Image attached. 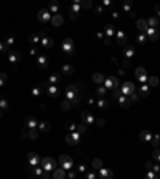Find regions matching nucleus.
Listing matches in <instances>:
<instances>
[{
	"label": "nucleus",
	"mask_w": 160,
	"mask_h": 179,
	"mask_svg": "<svg viewBox=\"0 0 160 179\" xmlns=\"http://www.w3.org/2000/svg\"><path fill=\"white\" fill-rule=\"evenodd\" d=\"M40 165H42L43 171H55V166H56V162L53 159H50V157H45V159L40 162Z\"/></svg>",
	"instance_id": "obj_1"
},
{
	"label": "nucleus",
	"mask_w": 160,
	"mask_h": 179,
	"mask_svg": "<svg viewBox=\"0 0 160 179\" xmlns=\"http://www.w3.org/2000/svg\"><path fill=\"white\" fill-rule=\"evenodd\" d=\"M120 91H122V94L123 96H131L133 93H135V85H133L131 82H125L122 85V88H120Z\"/></svg>",
	"instance_id": "obj_2"
},
{
	"label": "nucleus",
	"mask_w": 160,
	"mask_h": 179,
	"mask_svg": "<svg viewBox=\"0 0 160 179\" xmlns=\"http://www.w3.org/2000/svg\"><path fill=\"white\" fill-rule=\"evenodd\" d=\"M59 163H61V168L66 169V171H67V169H70V168H72V165H74L72 159H70L69 155H61V157H59Z\"/></svg>",
	"instance_id": "obj_3"
},
{
	"label": "nucleus",
	"mask_w": 160,
	"mask_h": 179,
	"mask_svg": "<svg viewBox=\"0 0 160 179\" xmlns=\"http://www.w3.org/2000/svg\"><path fill=\"white\" fill-rule=\"evenodd\" d=\"M104 85H106V90L117 88V86H118V80H117V77H109V79H104Z\"/></svg>",
	"instance_id": "obj_4"
},
{
	"label": "nucleus",
	"mask_w": 160,
	"mask_h": 179,
	"mask_svg": "<svg viewBox=\"0 0 160 179\" xmlns=\"http://www.w3.org/2000/svg\"><path fill=\"white\" fill-rule=\"evenodd\" d=\"M66 141H67V144H70V146H75L77 142L80 141V134L77 133V131H75V133H69V134L66 136Z\"/></svg>",
	"instance_id": "obj_5"
},
{
	"label": "nucleus",
	"mask_w": 160,
	"mask_h": 179,
	"mask_svg": "<svg viewBox=\"0 0 160 179\" xmlns=\"http://www.w3.org/2000/svg\"><path fill=\"white\" fill-rule=\"evenodd\" d=\"M135 75L138 77V80L139 82H146L147 79H149V77H147V74H146V69H144V67H138V69L135 70Z\"/></svg>",
	"instance_id": "obj_6"
},
{
	"label": "nucleus",
	"mask_w": 160,
	"mask_h": 179,
	"mask_svg": "<svg viewBox=\"0 0 160 179\" xmlns=\"http://www.w3.org/2000/svg\"><path fill=\"white\" fill-rule=\"evenodd\" d=\"M37 18H38V21H42V23H48V21L51 19V14H50L48 10H40Z\"/></svg>",
	"instance_id": "obj_7"
},
{
	"label": "nucleus",
	"mask_w": 160,
	"mask_h": 179,
	"mask_svg": "<svg viewBox=\"0 0 160 179\" xmlns=\"http://www.w3.org/2000/svg\"><path fill=\"white\" fill-rule=\"evenodd\" d=\"M63 51H66V53H72L74 51V42H72V38H64V42H63Z\"/></svg>",
	"instance_id": "obj_8"
},
{
	"label": "nucleus",
	"mask_w": 160,
	"mask_h": 179,
	"mask_svg": "<svg viewBox=\"0 0 160 179\" xmlns=\"http://www.w3.org/2000/svg\"><path fill=\"white\" fill-rule=\"evenodd\" d=\"M27 160H29V163H31V166H38L40 162H42V160L38 159V155L34 154V152H31V154L27 155Z\"/></svg>",
	"instance_id": "obj_9"
},
{
	"label": "nucleus",
	"mask_w": 160,
	"mask_h": 179,
	"mask_svg": "<svg viewBox=\"0 0 160 179\" xmlns=\"http://www.w3.org/2000/svg\"><path fill=\"white\" fill-rule=\"evenodd\" d=\"M136 27L141 31V34H144V32L149 29V24H147L146 19H138V21H136Z\"/></svg>",
	"instance_id": "obj_10"
},
{
	"label": "nucleus",
	"mask_w": 160,
	"mask_h": 179,
	"mask_svg": "<svg viewBox=\"0 0 160 179\" xmlns=\"http://www.w3.org/2000/svg\"><path fill=\"white\" fill-rule=\"evenodd\" d=\"M146 37H147V38H150L152 42H155L157 38H159V32H157L154 27H149V29L146 31Z\"/></svg>",
	"instance_id": "obj_11"
},
{
	"label": "nucleus",
	"mask_w": 160,
	"mask_h": 179,
	"mask_svg": "<svg viewBox=\"0 0 160 179\" xmlns=\"http://www.w3.org/2000/svg\"><path fill=\"white\" fill-rule=\"evenodd\" d=\"M82 118H83V122H85V125H91L94 122V118H93V115L88 112V110H83L82 112Z\"/></svg>",
	"instance_id": "obj_12"
},
{
	"label": "nucleus",
	"mask_w": 160,
	"mask_h": 179,
	"mask_svg": "<svg viewBox=\"0 0 160 179\" xmlns=\"http://www.w3.org/2000/svg\"><path fill=\"white\" fill-rule=\"evenodd\" d=\"M53 178L55 179H66V169L56 168L55 171H53Z\"/></svg>",
	"instance_id": "obj_13"
},
{
	"label": "nucleus",
	"mask_w": 160,
	"mask_h": 179,
	"mask_svg": "<svg viewBox=\"0 0 160 179\" xmlns=\"http://www.w3.org/2000/svg\"><path fill=\"white\" fill-rule=\"evenodd\" d=\"M8 56H10V61L13 62V67L16 69V62L19 61V59H21L19 53H18V51H10V55H8Z\"/></svg>",
	"instance_id": "obj_14"
},
{
	"label": "nucleus",
	"mask_w": 160,
	"mask_h": 179,
	"mask_svg": "<svg viewBox=\"0 0 160 179\" xmlns=\"http://www.w3.org/2000/svg\"><path fill=\"white\" fill-rule=\"evenodd\" d=\"M37 66L40 67V69H45L46 66H48V59H46V56H38L37 58Z\"/></svg>",
	"instance_id": "obj_15"
},
{
	"label": "nucleus",
	"mask_w": 160,
	"mask_h": 179,
	"mask_svg": "<svg viewBox=\"0 0 160 179\" xmlns=\"http://www.w3.org/2000/svg\"><path fill=\"white\" fill-rule=\"evenodd\" d=\"M99 176H101V179H112V171L111 169H106V168H101L99 169Z\"/></svg>",
	"instance_id": "obj_16"
},
{
	"label": "nucleus",
	"mask_w": 160,
	"mask_h": 179,
	"mask_svg": "<svg viewBox=\"0 0 160 179\" xmlns=\"http://www.w3.org/2000/svg\"><path fill=\"white\" fill-rule=\"evenodd\" d=\"M63 21H64V18L61 16V14H55V16L51 18V24L56 26V27H59V26L63 24Z\"/></svg>",
	"instance_id": "obj_17"
},
{
	"label": "nucleus",
	"mask_w": 160,
	"mask_h": 179,
	"mask_svg": "<svg viewBox=\"0 0 160 179\" xmlns=\"http://www.w3.org/2000/svg\"><path fill=\"white\" fill-rule=\"evenodd\" d=\"M26 126H27L29 130H32V128H37L38 123H37V120H35L34 117H29V118H26Z\"/></svg>",
	"instance_id": "obj_18"
},
{
	"label": "nucleus",
	"mask_w": 160,
	"mask_h": 179,
	"mask_svg": "<svg viewBox=\"0 0 160 179\" xmlns=\"http://www.w3.org/2000/svg\"><path fill=\"white\" fill-rule=\"evenodd\" d=\"M117 43H118V45H125V43H126V35L123 34L122 31L117 32Z\"/></svg>",
	"instance_id": "obj_19"
},
{
	"label": "nucleus",
	"mask_w": 160,
	"mask_h": 179,
	"mask_svg": "<svg viewBox=\"0 0 160 179\" xmlns=\"http://www.w3.org/2000/svg\"><path fill=\"white\" fill-rule=\"evenodd\" d=\"M139 139L141 141H152V133L150 131H143V133L139 134Z\"/></svg>",
	"instance_id": "obj_20"
},
{
	"label": "nucleus",
	"mask_w": 160,
	"mask_h": 179,
	"mask_svg": "<svg viewBox=\"0 0 160 179\" xmlns=\"http://www.w3.org/2000/svg\"><path fill=\"white\" fill-rule=\"evenodd\" d=\"M104 32H106V35H107V38L112 37V35H114V32H115L114 24H107V26H106V29H104Z\"/></svg>",
	"instance_id": "obj_21"
},
{
	"label": "nucleus",
	"mask_w": 160,
	"mask_h": 179,
	"mask_svg": "<svg viewBox=\"0 0 160 179\" xmlns=\"http://www.w3.org/2000/svg\"><path fill=\"white\" fill-rule=\"evenodd\" d=\"M46 91H48V94L51 98H55V96H58V94H59V90L56 88V86H48V88H46Z\"/></svg>",
	"instance_id": "obj_22"
},
{
	"label": "nucleus",
	"mask_w": 160,
	"mask_h": 179,
	"mask_svg": "<svg viewBox=\"0 0 160 179\" xmlns=\"http://www.w3.org/2000/svg\"><path fill=\"white\" fill-rule=\"evenodd\" d=\"M93 82L94 83H103V82H104V75H103V74H99V72L93 74Z\"/></svg>",
	"instance_id": "obj_23"
},
{
	"label": "nucleus",
	"mask_w": 160,
	"mask_h": 179,
	"mask_svg": "<svg viewBox=\"0 0 160 179\" xmlns=\"http://www.w3.org/2000/svg\"><path fill=\"white\" fill-rule=\"evenodd\" d=\"M118 102H120V106H122V107H128L130 106V99L126 96H123V94L118 98Z\"/></svg>",
	"instance_id": "obj_24"
},
{
	"label": "nucleus",
	"mask_w": 160,
	"mask_h": 179,
	"mask_svg": "<svg viewBox=\"0 0 160 179\" xmlns=\"http://www.w3.org/2000/svg\"><path fill=\"white\" fill-rule=\"evenodd\" d=\"M42 45L45 46V48H51V46H53V40H51V38H48V37H45V38H42Z\"/></svg>",
	"instance_id": "obj_25"
},
{
	"label": "nucleus",
	"mask_w": 160,
	"mask_h": 179,
	"mask_svg": "<svg viewBox=\"0 0 160 179\" xmlns=\"http://www.w3.org/2000/svg\"><path fill=\"white\" fill-rule=\"evenodd\" d=\"M63 74H66V75H70V74H74V67L69 64L63 66Z\"/></svg>",
	"instance_id": "obj_26"
},
{
	"label": "nucleus",
	"mask_w": 160,
	"mask_h": 179,
	"mask_svg": "<svg viewBox=\"0 0 160 179\" xmlns=\"http://www.w3.org/2000/svg\"><path fill=\"white\" fill-rule=\"evenodd\" d=\"M38 130L48 131L50 130V123H48V122H40V123H38Z\"/></svg>",
	"instance_id": "obj_27"
},
{
	"label": "nucleus",
	"mask_w": 160,
	"mask_h": 179,
	"mask_svg": "<svg viewBox=\"0 0 160 179\" xmlns=\"http://www.w3.org/2000/svg\"><path fill=\"white\" fill-rule=\"evenodd\" d=\"M133 55H135V48H133V46H126V48H125V56L130 59Z\"/></svg>",
	"instance_id": "obj_28"
},
{
	"label": "nucleus",
	"mask_w": 160,
	"mask_h": 179,
	"mask_svg": "<svg viewBox=\"0 0 160 179\" xmlns=\"http://www.w3.org/2000/svg\"><path fill=\"white\" fill-rule=\"evenodd\" d=\"M147 24H149V27L155 29V26L159 24V21H157V18H149V19H147Z\"/></svg>",
	"instance_id": "obj_29"
},
{
	"label": "nucleus",
	"mask_w": 160,
	"mask_h": 179,
	"mask_svg": "<svg viewBox=\"0 0 160 179\" xmlns=\"http://www.w3.org/2000/svg\"><path fill=\"white\" fill-rule=\"evenodd\" d=\"M93 168L101 169V168H103V162H101L99 159H94V160H93Z\"/></svg>",
	"instance_id": "obj_30"
},
{
	"label": "nucleus",
	"mask_w": 160,
	"mask_h": 179,
	"mask_svg": "<svg viewBox=\"0 0 160 179\" xmlns=\"http://www.w3.org/2000/svg\"><path fill=\"white\" fill-rule=\"evenodd\" d=\"M85 131H87V125H85V123H80V125H77V133H79V134L85 133Z\"/></svg>",
	"instance_id": "obj_31"
},
{
	"label": "nucleus",
	"mask_w": 160,
	"mask_h": 179,
	"mask_svg": "<svg viewBox=\"0 0 160 179\" xmlns=\"http://www.w3.org/2000/svg\"><path fill=\"white\" fill-rule=\"evenodd\" d=\"M59 80H61V75H58V74H53V75L50 77V83H58Z\"/></svg>",
	"instance_id": "obj_32"
},
{
	"label": "nucleus",
	"mask_w": 160,
	"mask_h": 179,
	"mask_svg": "<svg viewBox=\"0 0 160 179\" xmlns=\"http://www.w3.org/2000/svg\"><path fill=\"white\" fill-rule=\"evenodd\" d=\"M147 80H149L150 86H157V85H159V79H157V77H149Z\"/></svg>",
	"instance_id": "obj_33"
},
{
	"label": "nucleus",
	"mask_w": 160,
	"mask_h": 179,
	"mask_svg": "<svg viewBox=\"0 0 160 179\" xmlns=\"http://www.w3.org/2000/svg\"><path fill=\"white\" fill-rule=\"evenodd\" d=\"M98 107H99V109H107L109 104H107V101L101 99V101H98Z\"/></svg>",
	"instance_id": "obj_34"
},
{
	"label": "nucleus",
	"mask_w": 160,
	"mask_h": 179,
	"mask_svg": "<svg viewBox=\"0 0 160 179\" xmlns=\"http://www.w3.org/2000/svg\"><path fill=\"white\" fill-rule=\"evenodd\" d=\"M139 93H141V94H144V96H146V94L149 93V86H147V85H143V86H141V88H139Z\"/></svg>",
	"instance_id": "obj_35"
},
{
	"label": "nucleus",
	"mask_w": 160,
	"mask_h": 179,
	"mask_svg": "<svg viewBox=\"0 0 160 179\" xmlns=\"http://www.w3.org/2000/svg\"><path fill=\"white\" fill-rule=\"evenodd\" d=\"M70 106H72V104H70L69 101H64V102L61 104V109H63V110H69V109H70Z\"/></svg>",
	"instance_id": "obj_36"
},
{
	"label": "nucleus",
	"mask_w": 160,
	"mask_h": 179,
	"mask_svg": "<svg viewBox=\"0 0 160 179\" xmlns=\"http://www.w3.org/2000/svg\"><path fill=\"white\" fill-rule=\"evenodd\" d=\"M131 7H133V3H131V2H125V3H123V10H125V11H128V13L131 11Z\"/></svg>",
	"instance_id": "obj_37"
},
{
	"label": "nucleus",
	"mask_w": 160,
	"mask_h": 179,
	"mask_svg": "<svg viewBox=\"0 0 160 179\" xmlns=\"http://www.w3.org/2000/svg\"><path fill=\"white\" fill-rule=\"evenodd\" d=\"M29 138H31V139H35V138H37V130H35V128L29 130Z\"/></svg>",
	"instance_id": "obj_38"
},
{
	"label": "nucleus",
	"mask_w": 160,
	"mask_h": 179,
	"mask_svg": "<svg viewBox=\"0 0 160 179\" xmlns=\"http://www.w3.org/2000/svg\"><path fill=\"white\" fill-rule=\"evenodd\" d=\"M58 3H50V11H53V13H56L58 14Z\"/></svg>",
	"instance_id": "obj_39"
},
{
	"label": "nucleus",
	"mask_w": 160,
	"mask_h": 179,
	"mask_svg": "<svg viewBox=\"0 0 160 179\" xmlns=\"http://www.w3.org/2000/svg\"><path fill=\"white\" fill-rule=\"evenodd\" d=\"M112 96H114V98H120V96H122V91H120L118 88H114V91H112Z\"/></svg>",
	"instance_id": "obj_40"
},
{
	"label": "nucleus",
	"mask_w": 160,
	"mask_h": 179,
	"mask_svg": "<svg viewBox=\"0 0 160 179\" xmlns=\"http://www.w3.org/2000/svg\"><path fill=\"white\" fill-rule=\"evenodd\" d=\"M5 82H7V74H3V72H2V74H0V86L3 85Z\"/></svg>",
	"instance_id": "obj_41"
},
{
	"label": "nucleus",
	"mask_w": 160,
	"mask_h": 179,
	"mask_svg": "<svg viewBox=\"0 0 160 179\" xmlns=\"http://www.w3.org/2000/svg\"><path fill=\"white\" fill-rule=\"evenodd\" d=\"M38 40H40L38 35H31V37H29V42H31V43H37Z\"/></svg>",
	"instance_id": "obj_42"
},
{
	"label": "nucleus",
	"mask_w": 160,
	"mask_h": 179,
	"mask_svg": "<svg viewBox=\"0 0 160 179\" xmlns=\"http://www.w3.org/2000/svg\"><path fill=\"white\" fill-rule=\"evenodd\" d=\"M146 34H139L138 35V42H139V43H144V42H146Z\"/></svg>",
	"instance_id": "obj_43"
},
{
	"label": "nucleus",
	"mask_w": 160,
	"mask_h": 179,
	"mask_svg": "<svg viewBox=\"0 0 160 179\" xmlns=\"http://www.w3.org/2000/svg\"><path fill=\"white\" fill-rule=\"evenodd\" d=\"M146 179H157V174H155L154 171H149V173L146 174Z\"/></svg>",
	"instance_id": "obj_44"
},
{
	"label": "nucleus",
	"mask_w": 160,
	"mask_h": 179,
	"mask_svg": "<svg viewBox=\"0 0 160 179\" xmlns=\"http://www.w3.org/2000/svg\"><path fill=\"white\" fill-rule=\"evenodd\" d=\"M98 94H99V96H104L106 94V86H99V88H98Z\"/></svg>",
	"instance_id": "obj_45"
},
{
	"label": "nucleus",
	"mask_w": 160,
	"mask_h": 179,
	"mask_svg": "<svg viewBox=\"0 0 160 179\" xmlns=\"http://www.w3.org/2000/svg\"><path fill=\"white\" fill-rule=\"evenodd\" d=\"M7 107H8V102H7V101H5V99H0V109L3 110V109H7Z\"/></svg>",
	"instance_id": "obj_46"
},
{
	"label": "nucleus",
	"mask_w": 160,
	"mask_h": 179,
	"mask_svg": "<svg viewBox=\"0 0 160 179\" xmlns=\"http://www.w3.org/2000/svg\"><path fill=\"white\" fill-rule=\"evenodd\" d=\"M154 159L160 162V149H155V150H154Z\"/></svg>",
	"instance_id": "obj_47"
},
{
	"label": "nucleus",
	"mask_w": 160,
	"mask_h": 179,
	"mask_svg": "<svg viewBox=\"0 0 160 179\" xmlns=\"http://www.w3.org/2000/svg\"><path fill=\"white\" fill-rule=\"evenodd\" d=\"M80 5H82L83 8H90V7H91V2H82Z\"/></svg>",
	"instance_id": "obj_48"
},
{
	"label": "nucleus",
	"mask_w": 160,
	"mask_h": 179,
	"mask_svg": "<svg viewBox=\"0 0 160 179\" xmlns=\"http://www.w3.org/2000/svg\"><path fill=\"white\" fill-rule=\"evenodd\" d=\"M32 94H34V96H38V94H40V88H34L32 90Z\"/></svg>",
	"instance_id": "obj_49"
},
{
	"label": "nucleus",
	"mask_w": 160,
	"mask_h": 179,
	"mask_svg": "<svg viewBox=\"0 0 160 179\" xmlns=\"http://www.w3.org/2000/svg\"><path fill=\"white\" fill-rule=\"evenodd\" d=\"M77 171H79V173H83V171H85V165H79V166H77Z\"/></svg>",
	"instance_id": "obj_50"
},
{
	"label": "nucleus",
	"mask_w": 160,
	"mask_h": 179,
	"mask_svg": "<svg viewBox=\"0 0 160 179\" xmlns=\"http://www.w3.org/2000/svg\"><path fill=\"white\" fill-rule=\"evenodd\" d=\"M128 66H130V59L125 58V59H123V67H128Z\"/></svg>",
	"instance_id": "obj_51"
},
{
	"label": "nucleus",
	"mask_w": 160,
	"mask_h": 179,
	"mask_svg": "<svg viewBox=\"0 0 160 179\" xmlns=\"http://www.w3.org/2000/svg\"><path fill=\"white\" fill-rule=\"evenodd\" d=\"M69 16H70V19H77V16H79V14H77V13H74V11H70V14H69Z\"/></svg>",
	"instance_id": "obj_52"
},
{
	"label": "nucleus",
	"mask_w": 160,
	"mask_h": 179,
	"mask_svg": "<svg viewBox=\"0 0 160 179\" xmlns=\"http://www.w3.org/2000/svg\"><path fill=\"white\" fill-rule=\"evenodd\" d=\"M96 123H98V125H99V126H104V123H106V122H104V120H103V118H99V120H98V122H96Z\"/></svg>",
	"instance_id": "obj_53"
},
{
	"label": "nucleus",
	"mask_w": 160,
	"mask_h": 179,
	"mask_svg": "<svg viewBox=\"0 0 160 179\" xmlns=\"http://www.w3.org/2000/svg\"><path fill=\"white\" fill-rule=\"evenodd\" d=\"M87 179H94V173H87Z\"/></svg>",
	"instance_id": "obj_54"
},
{
	"label": "nucleus",
	"mask_w": 160,
	"mask_h": 179,
	"mask_svg": "<svg viewBox=\"0 0 160 179\" xmlns=\"http://www.w3.org/2000/svg\"><path fill=\"white\" fill-rule=\"evenodd\" d=\"M96 13L101 14V13H103V7H98V8H96Z\"/></svg>",
	"instance_id": "obj_55"
},
{
	"label": "nucleus",
	"mask_w": 160,
	"mask_h": 179,
	"mask_svg": "<svg viewBox=\"0 0 160 179\" xmlns=\"http://www.w3.org/2000/svg\"><path fill=\"white\" fill-rule=\"evenodd\" d=\"M66 176H69V179H74L75 178V173H69V174H66Z\"/></svg>",
	"instance_id": "obj_56"
},
{
	"label": "nucleus",
	"mask_w": 160,
	"mask_h": 179,
	"mask_svg": "<svg viewBox=\"0 0 160 179\" xmlns=\"http://www.w3.org/2000/svg\"><path fill=\"white\" fill-rule=\"evenodd\" d=\"M2 50H5V43H3V42H0V51H2Z\"/></svg>",
	"instance_id": "obj_57"
},
{
	"label": "nucleus",
	"mask_w": 160,
	"mask_h": 179,
	"mask_svg": "<svg viewBox=\"0 0 160 179\" xmlns=\"http://www.w3.org/2000/svg\"><path fill=\"white\" fill-rule=\"evenodd\" d=\"M154 10H155V13H157V14H159V16H160V7H155V8H154Z\"/></svg>",
	"instance_id": "obj_58"
},
{
	"label": "nucleus",
	"mask_w": 160,
	"mask_h": 179,
	"mask_svg": "<svg viewBox=\"0 0 160 179\" xmlns=\"http://www.w3.org/2000/svg\"><path fill=\"white\" fill-rule=\"evenodd\" d=\"M2 114H3V110H2V109H0V117H2Z\"/></svg>",
	"instance_id": "obj_59"
},
{
	"label": "nucleus",
	"mask_w": 160,
	"mask_h": 179,
	"mask_svg": "<svg viewBox=\"0 0 160 179\" xmlns=\"http://www.w3.org/2000/svg\"><path fill=\"white\" fill-rule=\"evenodd\" d=\"M31 179H37V178H35V176H34V178H31Z\"/></svg>",
	"instance_id": "obj_60"
}]
</instances>
